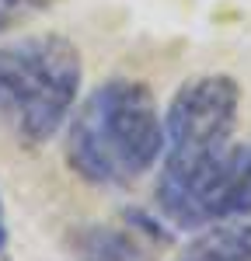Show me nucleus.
Returning <instances> with one entry per match:
<instances>
[{"label":"nucleus","mask_w":251,"mask_h":261,"mask_svg":"<svg viewBox=\"0 0 251 261\" xmlns=\"http://www.w3.org/2000/svg\"><path fill=\"white\" fill-rule=\"evenodd\" d=\"M237 108L241 91L223 73H206L182 84L164 115V157H199L227 146Z\"/></svg>","instance_id":"obj_4"},{"label":"nucleus","mask_w":251,"mask_h":261,"mask_svg":"<svg viewBox=\"0 0 251 261\" xmlns=\"http://www.w3.org/2000/svg\"><path fill=\"white\" fill-rule=\"evenodd\" d=\"M70 251L77 261H150V254L119 226H77L70 233Z\"/></svg>","instance_id":"obj_5"},{"label":"nucleus","mask_w":251,"mask_h":261,"mask_svg":"<svg viewBox=\"0 0 251 261\" xmlns=\"http://www.w3.org/2000/svg\"><path fill=\"white\" fill-rule=\"evenodd\" d=\"M174 261H251V226H203V233L188 241Z\"/></svg>","instance_id":"obj_6"},{"label":"nucleus","mask_w":251,"mask_h":261,"mask_svg":"<svg viewBox=\"0 0 251 261\" xmlns=\"http://www.w3.org/2000/svg\"><path fill=\"white\" fill-rule=\"evenodd\" d=\"M84 66L63 35H24L0 45V122L24 146L60 133L77 105Z\"/></svg>","instance_id":"obj_2"},{"label":"nucleus","mask_w":251,"mask_h":261,"mask_svg":"<svg viewBox=\"0 0 251 261\" xmlns=\"http://www.w3.org/2000/svg\"><path fill=\"white\" fill-rule=\"evenodd\" d=\"M56 0H0V35L24 24L28 18L42 14L45 7H53Z\"/></svg>","instance_id":"obj_7"},{"label":"nucleus","mask_w":251,"mask_h":261,"mask_svg":"<svg viewBox=\"0 0 251 261\" xmlns=\"http://www.w3.org/2000/svg\"><path fill=\"white\" fill-rule=\"evenodd\" d=\"M157 209L182 230H203L251 213V143L199 157H164Z\"/></svg>","instance_id":"obj_3"},{"label":"nucleus","mask_w":251,"mask_h":261,"mask_svg":"<svg viewBox=\"0 0 251 261\" xmlns=\"http://www.w3.org/2000/svg\"><path fill=\"white\" fill-rule=\"evenodd\" d=\"M7 251V213H4V202H0V254Z\"/></svg>","instance_id":"obj_8"},{"label":"nucleus","mask_w":251,"mask_h":261,"mask_svg":"<svg viewBox=\"0 0 251 261\" xmlns=\"http://www.w3.org/2000/svg\"><path fill=\"white\" fill-rule=\"evenodd\" d=\"M164 153V119L146 84L108 81L94 87L66 133V164L87 185L122 188L140 181Z\"/></svg>","instance_id":"obj_1"}]
</instances>
